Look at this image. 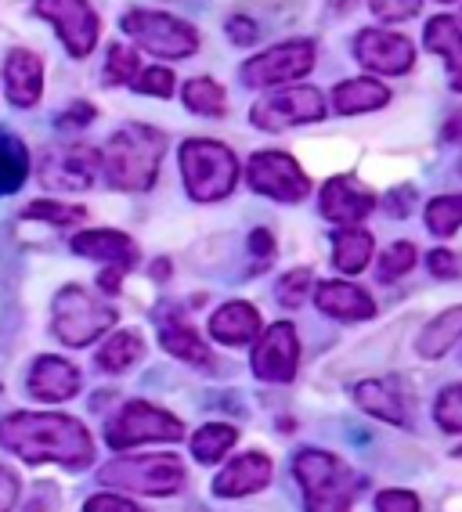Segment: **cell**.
<instances>
[{
	"instance_id": "cell-6",
	"label": "cell",
	"mask_w": 462,
	"mask_h": 512,
	"mask_svg": "<svg viewBox=\"0 0 462 512\" xmlns=\"http://www.w3.org/2000/svg\"><path fill=\"white\" fill-rule=\"evenodd\" d=\"M102 484L127 487L138 494H177L185 487V466L177 455H123L112 458L109 466H102L98 473Z\"/></svg>"
},
{
	"instance_id": "cell-37",
	"label": "cell",
	"mask_w": 462,
	"mask_h": 512,
	"mask_svg": "<svg viewBox=\"0 0 462 512\" xmlns=\"http://www.w3.org/2000/svg\"><path fill=\"white\" fill-rule=\"evenodd\" d=\"M311 271L307 267H296V271H289L282 282H278V289H275V296H278V303L286 307V311H296L300 303H304V296L311 293Z\"/></svg>"
},
{
	"instance_id": "cell-40",
	"label": "cell",
	"mask_w": 462,
	"mask_h": 512,
	"mask_svg": "<svg viewBox=\"0 0 462 512\" xmlns=\"http://www.w3.org/2000/svg\"><path fill=\"white\" fill-rule=\"evenodd\" d=\"M369 8L379 22H405L419 15L423 0H369Z\"/></svg>"
},
{
	"instance_id": "cell-30",
	"label": "cell",
	"mask_w": 462,
	"mask_h": 512,
	"mask_svg": "<svg viewBox=\"0 0 462 512\" xmlns=\"http://www.w3.org/2000/svg\"><path fill=\"white\" fill-rule=\"evenodd\" d=\"M239 440V430L228 426V422H210L203 430L192 437V455L199 466H213V462H221L224 455L231 451V444Z\"/></svg>"
},
{
	"instance_id": "cell-27",
	"label": "cell",
	"mask_w": 462,
	"mask_h": 512,
	"mask_svg": "<svg viewBox=\"0 0 462 512\" xmlns=\"http://www.w3.org/2000/svg\"><path fill=\"white\" fill-rule=\"evenodd\" d=\"M354 401H358L361 412L376 415V419L390 422V426H405L408 412H405V401H401L387 383H358L354 386Z\"/></svg>"
},
{
	"instance_id": "cell-29",
	"label": "cell",
	"mask_w": 462,
	"mask_h": 512,
	"mask_svg": "<svg viewBox=\"0 0 462 512\" xmlns=\"http://www.w3.org/2000/svg\"><path fill=\"white\" fill-rule=\"evenodd\" d=\"M29 177V152L19 138L0 134V195L19 192Z\"/></svg>"
},
{
	"instance_id": "cell-44",
	"label": "cell",
	"mask_w": 462,
	"mask_h": 512,
	"mask_svg": "<svg viewBox=\"0 0 462 512\" xmlns=\"http://www.w3.org/2000/svg\"><path fill=\"white\" fill-rule=\"evenodd\" d=\"M430 275L444 278V282H452V278L459 275V260H455L452 249H434V253H430Z\"/></svg>"
},
{
	"instance_id": "cell-15",
	"label": "cell",
	"mask_w": 462,
	"mask_h": 512,
	"mask_svg": "<svg viewBox=\"0 0 462 512\" xmlns=\"http://www.w3.org/2000/svg\"><path fill=\"white\" fill-rule=\"evenodd\" d=\"M296 365H300V339H296V329L289 321H278L271 325L260 343L253 347V372L264 383H289L296 375Z\"/></svg>"
},
{
	"instance_id": "cell-33",
	"label": "cell",
	"mask_w": 462,
	"mask_h": 512,
	"mask_svg": "<svg viewBox=\"0 0 462 512\" xmlns=\"http://www.w3.org/2000/svg\"><path fill=\"white\" fill-rule=\"evenodd\" d=\"M462 224V195H437L430 206H426V228L434 235L448 238L455 235Z\"/></svg>"
},
{
	"instance_id": "cell-42",
	"label": "cell",
	"mask_w": 462,
	"mask_h": 512,
	"mask_svg": "<svg viewBox=\"0 0 462 512\" xmlns=\"http://www.w3.org/2000/svg\"><path fill=\"white\" fill-rule=\"evenodd\" d=\"M19 491H22V480L15 469L0 466V512H11L15 502H19Z\"/></svg>"
},
{
	"instance_id": "cell-20",
	"label": "cell",
	"mask_w": 462,
	"mask_h": 512,
	"mask_svg": "<svg viewBox=\"0 0 462 512\" xmlns=\"http://www.w3.org/2000/svg\"><path fill=\"white\" fill-rule=\"evenodd\" d=\"M73 253L102 260V264L120 267V271L138 264V242H134L130 235H123V231H112V228H91V231L73 235Z\"/></svg>"
},
{
	"instance_id": "cell-14",
	"label": "cell",
	"mask_w": 462,
	"mask_h": 512,
	"mask_svg": "<svg viewBox=\"0 0 462 512\" xmlns=\"http://www.w3.org/2000/svg\"><path fill=\"white\" fill-rule=\"evenodd\" d=\"M354 58L365 69H372V73L401 76L412 69L416 51H412V40L401 37V33H390V29H361L358 37H354Z\"/></svg>"
},
{
	"instance_id": "cell-4",
	"label": "cell",
	"mask_w": 462,
	"mask_h": 512,
	"mask_svg": "<svg viewBox=\"0 0 462 512\" xmlns=\"http://www.w3.org/2000/svg\"><path fill=\"white\" fill-rule=\"evenodd\" d=\"M181 177L195 202L228 199L239 181V159L221 141L192 138L181 145Z\"/></svg>"
},
{
	"instance_id": "cell-46",
	"label": "cell",
	"mask_w": 462,
	"mask_h": 512,
	"mask_svg": "<svg viewBox=\"0 0 462 512\" xmlns=\"http://www.w3.org/2000/svg\"><path fill=\"white\" fill-rule=\"evenodd\" d=\"M250 249H253V256L260 260V267H268L271 260H275V238H271V231H253L250 235Z\"/></svg>"
},
{
	"instance_id": "cell-17",
	"label": "cell",
	"mask_w": 462,
	"mask_h": 512,
	"mask_svg": "<svg viewBox=\"0 0 462 512\" xmlns=\"http://www.w3.org/2000/svg\"><path fill=\"white\" fill-rule=\"evenodd\" d=\"M80 368L62 361V357H37L33 368H29V394L37 397V401L47 404H62V401H73L80 394Z\"/></svg>"
},
{
	"instance_id": "cell-49",
	"label": "cell",
	"mask_w": 462,
	"mask_h": 512,
	"mask_svg": "<svg viewBox=\"0 0 462 512\" xmlns=\"http://www.w3.org/2000/svg\"><path fill=\"white\" fill-rule=\"evenodd\" d=\"M444 141H462V116H455L448 127H444Z\"/></svg>"
},
{
	"instance_id": "cell-41",
	"label": "cell",
	"mask_w": 462,
	"mask_h": 512,
	"mask_svg": "<svg viewBox=\"0 0 462 512\" xmlns=\"http://www.w3.org/2000/svg\"><path fill=\"white\" fill-rule=\"evenodd\" d=\"M376 512H419V498L412 491H379Z\"/></svg>"
},
{
	"instance_id": "cell-47",
	"label": "cell",
	"mask_w": 462,
	"mask_h": 512,
	"mask_svg": "<svg viewBox=\"0 0 462 512\" xmlns=\"http://www.w3.org/2000/svg\"><path fill=\"white\" fill-rule=\"evenodd\" d=\"M94 119V109L87 105V101H76L73 112H65L62 119H58V127H87Z\"/></svg>"
},
{
	"instance_id": "cell-7",
	"label": "cell",
	"mask_w": 462,
	"mask_h": 512,
	"mask_svg": "<svg viewBox=\"0 0 462 512\" xmlns=\"http://www.w3.org/2000/svg\"><path fill=\"white\" fill-rule=\"evenodd\" d=\"M123 33H127L141 51L156 58H188L199 51V33L188 22L163 15V11L134 8L123 15Z\"/></svg>"
},
{
	"instance_id": "cell-38",
	"label": "cell",
	"mask_w": 462,
	"mask_h": 512,
	"mask_svg": "<svg viewBox=\"0 0 462 512\" xmlns=\"http://www.w3.org/2000/svg\"><path fill=\"white\" fill-rule=\"evenodd\" d=\"M105 73H109L112 83H134L138 80V51H130L123 44L109 47V62H105Z\"/></svg>"
},
{
	"instance_id": "cell-24",
	"label": "cell",
	"mask_w": 462,
	"mask_h": 512,
	"mask_svg": "<svg viewBox=\"0 0 462 512\" xmlns=\"http://www.w3.org/2000/svg\"><path fill=\"white\" fill-rule=\"evenodd\" d=\"M390 101V91L383 87L379 80H343L336 83L333 91V105L340 116H358V112H372V109H383Z\"/></svg>"
},
{
	"instance_id": "cell-43",
	"label": "cell",
	"mask_w": 462,
	"mask_h": 512,
	"mask_svg": "<svg viewBox=\"0 0 462 512\" xmlns=\"http://www.w3.org/2000/svg\"><path fill=\"white\" fill-rule=\"evenodd\" d=\"M84 509L87 512H141L138 505L120 498V494H94V498H87Z\"/></svg>"
},
{
	"instance_id": "cell-35",
	"label": "cell",
	"mask_w": 462,
	"mask_h": 512,
	"mask_svg": "<svg viewBox=\"0 0 462 512\" xmlns=\"http://www.w3.org/2000/svg\"><path fill=\"white\" fill-rule=\"evenodd\" d=\"M412 267H416V246H412V242H394L387 253H379L376 278L379 282H398Z\"/></svg>"
},
{
	"instance_id": "cell-10",
	"label": "cell",
	"mask_w": 462,
	"mask_h": 512,
	"mask_svg": "<svg viewBox=\"0 0 462 512\" xmlns=\"http://www.w3.org/2000/svg\"><path fill=\"white\" fill-rule=\"evenodd\" d=\"M325 116V98L318 87H286V91H275L268 98H260L253 105L250 119L253 127L260 130H289V127H304V123H315Z\"/></svg>"
},
{
	"instance_id": "cell-12",
	"label": "cell",
	"mask_w": 462,
	"mask_h": 512,
	"mask_svg": "<svg viewBox=\"0 0 462 512\" xmlns=\"http://www.w3.org/2000/svg\"><path fill=\"white\" fill-rule=\"evenodd\" d=\"M102 170V156L91 145H58L40 163V181L47 192H84Z\"/></svg>"
},
{
	"instance_id": "cell-18",
	"label": "cell",
	"mask_w": 462,
	"mask_h": 512,
	"mask_svg": "<svg viewBox=\"0 0 462 512\" xmlns=\"http://www.w3.org/2000/svg\"><path fill=\"white\" fill-rule=\"evenodd\" d=\"M271 484V458L260 451H246V455L231 458L228 466L213 480V494L217 498H246L257 494Z\"/></svg>"
},
{
	"instance_id": "cell-8",
	"label": "cell",
	"mask_w": 462,
	"mask_h": 512,
	"mask_svg": "<svg viewBox=\"0 0 462 512\" xmlns=\"http://www.w3.org/2000/svg\"><path fill=\"white\" fill-rule=\"evenodd\" d=\"M181 437H185L181 422L170 412H163V408L145 404V401L123 404L120 415H116V419L109 422V430H105L109 448H116V451L138 448V444H170V440H181Z\"/></svg>"
},
{
	"instance_id": "cell-5",
	"label": "cell",
	"mask_w": 462,
	"mask_h": 512,
	"mask_svg": "<svg viewBox=\"0 0 462 512\" xmlns=\"http://www.w3.org/2000/svg\"><path fill=\"white\" fill-rule=\"evenodd\" d=\"M51 311H55L51 329H55V336L62 339L65 347H87V343H94L116 325V311L109 303H102L80 285H65L62 293L55 296Z\"/></svg>"
},
{
	"instance_id": "cell-19",
	"label": "cell",
	"mask_w": 462,
	"mask_h": 512,
	"mask_svg": "<svg viewBox=\"0 0 462 512\" xmlns=\"http://www.w3.org/2000/svg\"><path fill=\"white\" fill-rule=\"evenodd\" d=\"M4 87H8V101L19 109H33L44 94V62L40 55L15 47L4 62Z\"/></svg>"
},
{
	"instance_id": "cell-26",
	"label": "cell",
	"mask_w": 462,
	"mask_h": 512,
	"mask_svg": "<svg viewBox=\"0 0 462 512\" xmlns=\"http://www.w3.org/2000/svg\"><path fill=\"white\" fill-rule=\"evenodd\" d=\"M462 339V307H448L444 314H437L416 339L419 357H444L448 350Z\"/></svg>"
},
{
	"instance_id": "cell-21",
	"label": "cell",
	"mask_w": 462,
	"mask_h": 512,
	"mask_svg": "<svg viewBox=\"0 0 462 512\" xmlns=\"http://www.w3.org/2000/svg\"><path fill=\"white\" fill-rule=\"evenodd\" d=\"M315 303L318 311H325L329 318H340V321H365L376 314L372 296L365 289H358L354 282H318Z\"/></svg>"
},
{
	"instance_id": "cell-9",
	"label": "cell",
	"mask_w": 462,
	"mask_h": 512,
	"mask_svg": "<svg viewBox=\"0 0 462 512\" xmlns=\"http://www.w3.org/2000/svg\"><path fill=\"white\" fill-rule=\"evenodd\" d=\"M311 69H315V44L311 40H289V44H275L253 55L242 65L239 76L246 87H278V83L300 80Z\"/></svg>"
},
{
	"instance_id": "cell-16",
	"label": "cell",
	"mask_w": 462,
	"mask_h": 512,
	"mask_svg": "<svg viewBox=\"0 0 462 512\" xmlns=\"http://www.w3.org/2000/svg\"><path fill=\"white\" fill-rule=\"evenodd\" d=\"M318 206H322L325 220L343 224V228H354L358 220H365L376 210V195H372L358 177H333V181H325Z\"/></svg>"
},
{
	"instance_id": "cell-39",
	"label": "cell",
	"mask_w": 462,
	"mask_h": 512,
	"mask_svg": "<svg viewBox=\"0 0 462 512\" xmlns=\"http://www.w3.org/2000/svg\"><path fill=\"white\" fill-rule=\"evenodd\" d=\"M134 91L152 94V98H170V94H174V73H170V69H163V65H152V69L138 73V80H134Z\"/></svg>"
},
{
	"instance_id": "cell-2",
	"label": "cell",
	"mask_w": 462,
	"mask_h": 512,
	"mask_svg": "<svg viewBox=\"0 0 462 512\" xmlns=\"http://www.w3.org/2000/svg\"><path fill=\"white\" fill-rule=\"evenodd\" d=\"M163 152H167L163 130L145 127V123H130V127H120L105 141L98 156H102L105 181L112 188H120V192H148L156 184Z\"/></svg>"
},
{
	"instance_id": "cell-45",
	"label": "cell",
	"mask_w": 462,
	"mask_h": 512,
	"mask_svg": "<svg viewBox=\"0 0 462 512\" xmlns=\"http://www.w3.org/2000/svg\"><path fill=\"white\" fill-rule=\"evenodd\" d=\"M228 37H231V44L250 47L253 40H257V22H250L246 15H231V19H228Z\"/></svg>"
},
{
	"instance_id": "cell-31",
	"label": "cell",
	"mask_w": 462,
	"mask_h": 512,
	"mask_svg": "<svg viewBox=\"0 0 462 512\" xmlns=\"http://www.w3.org/2000/svg\"><path fill=\"white\" fill-rule=\"evenodd\" d=\"M141 354H145V343H141L138 332H116L98 350V368H105V372H127L130 365H138Z\"/></svg>"
},
{
	"instance_id": "cell-36",
	"label": "cell",
	"mask_w": 462,
	"mask_h": 512,
	"mask_svg": "<svg viewBox=\"0 0 462 512\" xmlns=\"http://www.w3.org/2000/svg\"><path fill=\"white\" fill-rule=\"evenodd\" d=\"M434 419L444 433H462V383L448 386L434 404Z\"/></svg>"
},
{
	"instance_id": "cell-23",
	"label": "cell",
	"mask_w": 462,
	"mask_h": 512,
	"mask_svg": "<svg viewBox=\"0 0 462 512\" xmlns=\"http://www.w3.org/2000/svg\"><path fill=\"white\" fill-rule=\"evenodd\" d=\"M426 47L437 51V55L448 62V80H452V91H462V29L452 15H437V19L426 22Z\"/></svg>"
},
{
	"instance_id": "cell-1",
	"label": "cell",
	"mask_w": 462,
	"mask_h": 512,
	"mask_svg": "<svg viewBox=\"0 0 462 512\" xmlns=\"http://www.w3.org/2000/svg\"><path fill=\"white\" fill-rule=\"evenodd\" d=\"M0 444L22 462H58L65 469H84L94 458V440L84 422L58 412H19L0 422Z\"/></svg>"
},
{
	"instance_id": "cell-11",
	"label": "cell",
	"mask_w": 462,
	"mask_h": 512,
	"mask_svg": "<svg viewBox=\"0 0 462 512\" xmlns=\"http://www.w3.org/2000/svg\"><path fill=\"white\" fill-rule=\"evenodd\" d=\"M33 11L40 19L51 22L62 37L65 51L76 58H87L98 44V15L87 0H33Z\"/></svg>"
},
{
	"instance_id": "cell-13",
	"label": "cell",
	"mask_w": 462,
	"mask_h": 512,
	"mask_svg": "<svg viewBox=\"0 0 462 512\" xmlns=\"http://www.w3.org/2000/svg\"><path fill=\"white\" fill-rule=\"evenodd\" d=\"M250 188L275 202H300L311 195V181L286 152H257L250 159Z\"/></svg>"
},
{
	"instance_id": "cell-28",
	"label": "cell",
	"mask_w": 462,
	"mask_h": 512,
	"mask_svg": "<svg viewBox=\"0 0 462 512\" xmlns=\"http://www.w3.org/2000/svg\"><path fill=\"white\" fill-rule=\"evenodd\" d=\"M159 339H163V350H167V354H174L177 361H188V365H206V368L213 365L210 347H206L203 339H199V332H195L192 325H185V321H170V325H163Z\"/></svg>"
},
{
	"instance_id": "cell-32",
	"label": "cell",
	"mask_w": 462,
	"mask_h": 512,
	"mask_svg": "<svg viewBox=\"0 0 462 512\" xmlns=\"http://www.w3.org/2000/svg\"><path fill=\"white\" fill-rule=\"evenodd\" d=\"M185 105L199 116H224V87L210 76H195V80L185 83Z\"/></svg>"
},
{
	"instance_id": "cell-48",
	"label": "cell",
	"mask_w": 462,
	"mask_h": 512,
	"mask_svg": "<svg viewBox=\"0 0 462 512\" xmlns=\"http://www.w3.org/2000/svg\"><path fill=\"white\" fill-rule=\"evenodd\" d=\"M412 210V188H405V192H394V202H390V213L394 217H401V213Z\"/></svg>"
},
{
	"instance_id": "cell-22",
	"label": "cell",
	"mask_w": 462,
	"mask_h": 512,
	"mask_svg": "<svg viewBox=\"0 0 462 512\" xmlns=\"http://www.w3.org/2000/svg\"><path fill=\"white\" fill-rule=\"evenodd\" d=\"M210 336L224 347H246L260 336V314L253 303L231 300L221 311H213L210 318Z\"/></svg>"
},
{
	"instance_id": "cell-3",
	"label": "cell",
	"mask_w": 462,
	"mask_h": 512,
	"mask_svg": "<svg viewBox=\"0 0 462 512\" xmlns=\"http://www.w3.org/2000/svg\"><path fill=\"white\" fill-rule=\"evenodd\" d=\"M293 476L304 491L307 512H347L361 480L329 451H300L293 458Z\"/></svg>"
},
{
	"instance_id": "cell-34",
	"label": "cell",
	"mask_w": 462,
	"mask_h": 512,
	"mask_svg": "<svg viewBox=\"0 0 462 512\" xmlns=\"http://www.w3.org/2000/svg\"><path fill=\"white\" fill-rule=\"evenodd\" d=\"M26 220H44V224H58V228H69V224H84L87 210L84 206H65V202L55 199H40V202H29L26 210H22Z\"/></svg>"
},
{
	"instance_id": "cell-25",
	"label": "cell",
	"mask_w": 462,
	"mask_h": 512,
	"mask_svg": "<svg viewBox=\"0 0 462 512\" xmlns=\"http://www.w3.org/2000/svg\"><path fill=\"white\" fill-rule=\"evenodd\" d=\"M376 253V242L365 228H340L333 235V264L340 267L343 275H358L365 271Z\"/></svg>"
}]
</instances>
